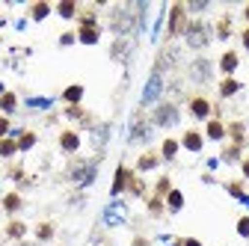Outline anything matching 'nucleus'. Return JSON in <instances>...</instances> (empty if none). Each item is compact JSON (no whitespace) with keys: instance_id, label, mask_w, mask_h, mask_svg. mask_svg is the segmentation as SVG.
Instances as JSON below:
<instances>
[{"instance_id":"obj_1","label":"nucleus","mask_w":249,"mask_h":246,"mask_svg":"<svg viewBox=\"0 0 249 246\" xmlns=\"http://www.w3.org/2000/svg\"><path fill=\"white\" fill-rule=\"evenodd\" d=\"M184 42H187V48H193V51H205L208 45H211V27L205 24V21H187V27H184Z\"/></svg>"},{"instance_id":"obj_2","label":"nucleus","mask_w":249,"mask_h":246,"mask_svg":"<svg viewBox=\"0 0 249 246\" xmlns=\"http://www.w3.org/2000/svg\"><path fill=\"white\" fill-rule=\"evenodd\" d=\"M178 119H181L178 107H175L172 101H163V104L154 107V113H151V125H158V128H175Z\"/></svg>"},{"instance_id":"obj_3","label":"nucleus","mask_w":249,"mask_h":246,"mask_svg":"<svg viewBox=\"0 0 249 246\" xmlns=\"http://www.w3.org/2000/svg\"><path fill=\"white\" fill-rule=\"evenodd\" d=\"M134 12L131 9H124V6H116L113 12H110V30L116 36H124V33H131L134 30Z\"/></svg>"},{"instance_id":"obj_4","label":"nucleus","mask_w":249,"mask_h":246,"mask_svg":"<svg viewBox=\"0 0 249 246\" xmlns=\"http://www.w3.org/2000/svg\"><path fill=\"white\" fill-rule=\"evenodd\" d=\"M187 77H190L193 83H208L213 77V63L208 56H196L190 63V69H187Z\"/></svg>"},{"instance_id":"obj_5","label":"nucleus","mask_w":249,"mask_h":246,"mask_svg":"<svg viewBox=\"0 0 249 246\" xmlns=\"http://www.w3.org/2000/svg\"><path fill=\"white\" fill-rule=\"evenodd\" d=\"M77 39H80L83 45H95V42L101 39V27H98L95 15H83V18H80V30H77Z\"/></svg>"},{"instance_id":"obj_6","label":"nucleus","mask_w":249,"mask_h":246,"mask_svg":"<svg viewBox=\"0 0 249 246\" xmlns=\"http://www.w3.org/2000/svg\"><path fill=\"white\" fill-rule=\"evenodd\" d=\"M184 27H187V6H184V3H172L166 33H169V36H181V33H184Z\"/></svg>"},{"instance_id":"obj_7","label":"nucleus","mask_w":249,"mask_h":246,"mask_svg":"<svg viewBox=\"0 0 249 246\" xmlns=\"http://www.w3.org/2000/svg\"><path fill=\"white\" fill-rule=\"evenodd\" d=\"M69 178L74 184H89L92 178H95V163L92 160H74L71 169H69Z\"/></svg>"},{"instance_id":"obj_8","label":"nucleus","mask_w":249,"mask_h":246,"mask_svg":"<svg viewBox=\"0 0 249 246\" xmlns=\"http://www.w3.org/2000/svg\"><path fill=\"white\" fill-rule=\"evenodd\" d=\"M160 92H163V74L154 69V74L148 77V83H145V92H142V104L148 107V104H154L160 98Z\"/></svg>"},{"instance_id":"obj_9","label":"nucleus","mask_w":249,"mask_h":246,"mask_svg":"<svg viewBox=\"0 0 249 246\" xmlns=\"http://www.w3.org/2000/svg\"><path fill=\"white\" fill-rule=\"evenodd\" d=\"M59 148L66 151V155H74V151L80 148V134L77 131H62L59 134Z\"/></svg>"},{"instance_id":"obj_10","label":"nucleus","mask_w":249,"mask_h":246,"mask_svg":"<svg viewBox=\"0 0 249 246\" xmlns=\"http://www.w3.org/2000/svg\"><path fill=\"white\" fill-rule=\"evenodd\" d=\"M190 113H193V119H208V116H211V101H208L205 95L190 98Z\"/></svg>"},{"instance_id":"obj_11","label":"nucleus","mask_w":249,"mask_h":246,"mask_svg":"<svg viewBox=\"0 0 249 246\" xmlns=\"http://www.w3.org/2000/svg\"><path fill=\"white\" fill-rule=\"evenodd\" d=\"M237 63H240V56H237L234 51H226V53L220 56V71H223L226 77H231V74L237 71Z\"/></svg>"},{"instance_id":"obj_12","label":"nucleus","mask_w":249,"mask_h":246,"mask_svg":"<svg viewBox=\"0 0 249 246\" xmlns=\"http://www.w3.org/2000/svg\"><path fill=\"white\" fill-rule=\"evenodd\" d=\"M202 142H205V137H202L199 131H187V134L181 137V145H184L187 151H202Z\"/></svg>"},{"instance_id":"obj_13","label":"nucleus","mask_w":249,"mask_h":246,"mask_svg":"<svg viewBox=\"0 0 249 246\" xmlns=\"http://www.w3.org/2000/svg\"><path fill=\"white\" fill-rule=\"evenodd\" d=\"M148 134H151L148 122H145V119H137V122H134V128H131V142H145Z\"/></svg>"},{"instance_id":"obj_14","label":"nucleus","mask_w":249,"mask_h":246,"mask_svg":"<svg viewBox=\"0 0 249 246\" xmlns=\"http://www.w3.org/2000/svg\"><path fill=\"white\" fill-rule=\"evenodd\" d=\"M80 98H83V86L80 83H74V86H69L66 92H62V101L66 104H80Z\"/></svg>"},{"instance_id":"obj_15","label":"nucleus","mask_w":249,"mask_h":246,"mask_svg":"<svg viewBox=\"0 0 249 246\" xmlns=\"http://www.w3.org/2000/svg\"><path fill=\"white\" fill-rule=\"evenodd\" d=\"M158 166V151H145V155L137 160V169L140 172H148V169H154Z\"/></svg>"},{"instance_id":"obj_16","label":"nucleus","mask_w":249,"mask_h":246,"mask_svg":"<svg viewBox=\"0 0 249 246\" xmlns=\"http://www.w3.org/2000/svg\"><path fill=\"white\" fill-rule=\"evenodd\" d=\"M128 51H131V45L124 42V39H119V42H113L110 56H113V59H119V63H124V59H128Z\"/></svg>"},{"instance_id":"obj_17","label":"nucleus","mask_w":249,"mask_h":246,"mask_svg":"<svg viewBox=\"0 0 249 246\" xmlns=\"http://www.w3.org/2000/svg\"><path fill=\"white\" fill-rule=\"evenodd\" d=\"M48 15H51V3H45V0H39V3L30 6V18H33V21H42Z\"/></svg>"},{"instance_id":"obj_18","label":"nucleus","mask_w":249,"mask_h":246,"mask_svg":"<svg viewBox=\"0 0 249 246\" xmlns=\"http://www.w3.org/2000/svg\"><path fill=\"white\" fill-rule=\"evenodd\" d=\"M211 140H223L226 137V128H223V122H216V119H211L208 122V131H205Z\"/></svg>"},{"instance_id":"obj_19","label":"nucleus","mask_w":249,"mask_h":246,"mask_svg":"<svg viewBox=\"0 0 249 246\" xmlns=\"http://www.w3.org/2000/svg\"><path fill=\"white\" fill-rule=\"evenodd\" d=\"M237 89H240V83H237L234 77H226V80L220 83V95H223V98H231Z\"/></svg>"},{"instance_id":"obj_20","label":"nucleus","mask_w":249,"mask_h":246,"mask_svg":"<svg viewBox=\"0 0 249 246\" xmlns=\"http://www.w3.org/2000/svg\"><path fill=\"white\" fill-rule=\"evenodd\" d=\"M124 181H128V169L119 166V172H116V178H113V196H119V193L124 190Z\"/></svg>"},{"instance_id":"obj_21","label":"nucleus","mask_w":249,"mask_h":246,"mask_svg":"<svg viewBox=\"0 0 249 246\" xmlns=\"http://www.w3.org/2000/svg\"><path fill=\"white\" fill-rule=\"evenodd\" d=\"M6 234H9V237H15V240H21V237L27 234V226H24L21 220H12V223L6 226Z\"/></svg>"},{"instance_id":"obj_22","label":"nucleus","mask_w":249,"mask_h":246,"mask_svg":"<svg viewBox=\"0 0 249 246\" xmlns=\"http://www.w3.org/2000/svg\"><path fill=\"white\" fill-rule=\"evenodd\" d=\"M15 151H18V142L15 140H9V137L0 140V158H12Z\"/></svg>"},{"instance_id":"obj_23","label":"nucleus","mask_w":249,"mask_h":246,"mask_svg":"<svg viewBox=\"0 0 249 246\" xmlns=\"http://www.w3.org/2000/svg\"><path fill=\"white\" fill-rule=\"evenodd\" d=\"M56 12H59L62 18H74V15H77V3H74V0H62V3L56 6Z\"/></svg>"},{"instance_id":"obj_24","label":"nucleus","mask_w":249,"mask_h":246,"mask_svg":"<svg viewBox=\"0 0 249 246\" xmlns=\"http://www.w3.org/2000/svg\"><path fill=\"white\" fill-rule=\"evenodd\" d=\"M33 145H36V134L33 131H24L18 137V151H27V148H33Z\"/></svg>"},{"instance_id":"obj_25","label":"nucleus","mask_w":249,"mask_h":246,"mask_svg":"<svg viewBox=\"0 0 249 246\" xmlns=\"http://www.w3.org/2000/svg\"><path fill=\"white\" fill-rule=\"evenodd\" d=\"M166 202H169V211H181V208H184L181 190H169V193H166Z\"/></svg>"},{"instance_id":"obj_26","label":"nucleus","mask_w":249,"mask_h":246,"mask_svg":"<svg viewBox=\"0 0 249 246\" xmlns=\"http://www.w3.org/2000/svg\"><path fill=\"white\" fill-rule=\"evenodd\" d=\"M0 107H3V113H12L18 107V98L12 95V92H3V95H0Z\"/></svg>"},{"instance_id":"obj_27","label":"nucleus","mask_w":249,"mask_h":246,"mask_svg":"<svg viewBox=\"0 0 249 246\" xmlns=\"http://www.w3.org/2000/svg\"><path fill=\"white\" fill-rule=\"evenodd\" d=\"M160 155H163L166 160H172V158L178 155V140H163V148H160Z\"/></svg>"},{"instance_id":"obj_28","label":"nucleus","mask_w":249,"mask_h":246,"mask_svg":"<svg viewBox=\"0 0 249 246\" xmlns=\"http://www.w3.org/2000/svg\"><path fill=\"white\" fill-rule=\"evenodd\" d=\"M3 208H6V213H15V211L21 208V196H18V193H9V196L3 199Z\"/></svg>"},{"instance_id":"obj_29","label":"nucleus","mask_w":249,"mask_h":246,"mask_svg":"<svg viewBox=\"0 0 249 246\" xmlns=\"http://www.w3.org/2000/svg\"><path fill=\"white\" fill-rule=\"evenodd\" d=\"M36 237H39V240H51V237H53V226H51V223H42V226L36 228Z\"/></svg>"},{"instance_id":"obj_30","label":"nucleus","mask_w":249,"mask_h":246,"mask_svg":"<svg viewBox=\"0 0 249 246\" xmlns=\"http://www.w3.org/2000/svg\"><path fill=\"white\" fill-rule=\"evenodd\" d=\"M216 36H220V39H229V36H231V21H229V18L220 21V27H216Z\"/></svg>"},{"instance_id":"obj_31","label":"nucleus","mask_w":249,"mask_h":246,"mask_svg":"<svg viewBox=\"0 0 249 246\" xmlns=\"http://www.w3.org/2000/svg\"><path fill=\"white\" fill-rule=\"evenodd\" d=\"M237 231H240V237H249V217H243L237 223Z\"/></svg>"},{"instance_id":"obj_32","label":"nucleus","mask_w":249,"mask_h":246,"mask_svg":"<svg viewBox=\"0 0 249 246\" xmlns=\"http://www.w3.org/2000/svg\"><path fill=\"white\" fill-rule=\"evenodd\" d=\"M169 193V178H160L158 181V196H166Z\"/></svg>"},{"instance_id":"obj_33","label":"nucleus","mask_w":249,"mask_h":246,"mask_svg":"<svg viewBox=\"0 0 249 246\" xmlns=\"http://www.w3.org/2000/svg\"><path fill=\"white\" fill-rule=\"evenodd\" d=\"M6 134H9V119H6V116H0V140H3Z\"/></svg>"},{"instance_id":"obj_34","label":"nucleus","mask_w":249,"mask_h":246,"mask_svg":"<svg viewBox=\"0 0 249 246\" xmlns=\"http://www.w3.org/2000/svg\"><path fill=\"white\" fill-rule=\"evenodd\" d=\"M74 39H77L74 33H62V36H59V45H71Z\"/></svg>"},{"instance_id":"obj_35","label":"nucleus","mask_w":249,"mask_h":246,"mask_svg":"<svg viewBox=\"0 0 249 246\" xmlns=\"http://www.w3.org/2000/svg\"><path fill=\"white\" fill-rule=\"evenodd\" d=\"M240 42H243V48L249 51V27H246V30H243V33H240Z\"/></svg>"},{"instance_id":"obj_36","label":"nucleus","mask_w":249,"mask_h":246,"mask_svg":"<svg viewBox=\"0 0 249 246\" xmlns=\"http://www.w3.org/2000/svg\"><path fill=\"white\" fill-rule=\"evenodd\" d=\"M229 190H231L234 196H243V190H240V184H229Z\"/></svg>"},{"instance_id":"obj_37","label":"nucleus","mask_w":249,"mask_h":246,"mask_svg":"<svg viewBox=\"0 0 249 246\" xmlns=\"http://www.w3.org/2000/svg\"><path fill=\"white\" fill-rule=\"evenodd\" d=\"M181 246H202L199 240H193V237H187V240H181Z\"/></svg>"},{"instance_id":"obj_38","label":"nucleus","mask_w":249,"mask_h":246,"mask_svg":"<svg viewBox=\"0 0 249 246\" xmlns=\"http://www.w3.org/2000/svg\"><path fill=\"white\" fill-rule=\"evenodd\" d=\"M243 175H246V178H249V158H246V160H243Z\"/></svg>"},{"instance_id":"obj_39","label":"nucleus","mask_w":249,"mask_h":246,"mask_svg":"<svg viewBox=\"0 0 249 246\" xmlns=\"http://www.w3.org/2000/svg\"><path fill=\"white\" fill-rule=\"evenodd\" d=\"M134 246H148V240H142V237H140V240H134Z\"/></svg>"},{"instance_id":"obj_40","label":"nucleus","mask_w":249,"mask_h":246,"mask_svg":"<svg viewBox=\"0 0 249 246\" xmlns=\"http://www.w3.org/2000/svg\"><path fill=\"white\" fill-rule=\"evenodd\" d=\"M243 15H246V21H249V6H246V9H243Z\"/></svg>"},{"instance_id":"obj_41","label":"nucleus","mask_w":249,"mask_h":246,"mask_svg":"<svg viewBox=\"0 0 249 246\" xmlns=\"http://www.w3.org/2000/svg\"><path fill=\"white\" fill-rule=\"evenodd\" d=\"M21 246H39V243H21Z\"/></svg>"}]
</instances>
